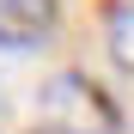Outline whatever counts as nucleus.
Here are the masks:
<instances>
[{"mask_svg":"<svg viewBox=\"0 0 134 134\" xmlns=\"http://www.w3.org/2000/svg\"><path fill=\"white\" fill-rule=\"evenodd\" d=\"M61 31V0H0V49H43Z\"/></svg>","mask_w":134,"mask_h":134,"instance_id":"obj_1","label":"nucleus"},{"mask_svg":"<svg viewBox=\"0 0 134 134\" xmlns=\"http://www.w3.org/2000/svg\"><path fill=\"white\" fill-rule=\"evenodd\" d=\"M104 37H110V61L134 79V0H116L104 18Z\"/></svg>","mask_w":134,"mask_h":134,"instance_id":"obj_2","label":"nucleus"},{"mask_svg":"<svg viewBox=\"0 0 134 134\" xmlns=\"http://www.w3.org/2000/svg\"><path fill=\"white\" fill-rule=\"evenodd\" d=\"M31 134H79V128H55V122H49V128H31Z\"/></svg>","mask_w":134,"mask_h":134,"instance_id":"obj_3","label":"nucleus"}]
</instances>
